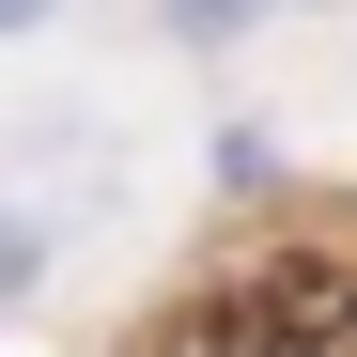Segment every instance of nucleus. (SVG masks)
<instances>
[{
  "instance_id": "obj_3",
  "label": "nucleus",
  "mask_w": 357,
  "mask_h": 357,
  "mask_svg": "<svg viewBox=\"0 0 357 357\" xmlns=\"http://www.w3.org/2000/svg\"><path fill=\"white\" fill-rule=\"evenodd\" d=\"M47 16H63V0H0V31H47Z\"/></svg>"
},
{
  "instance_id": "obj_2",
  "label": "nucleus",
  "mask_w": 357,
  "mask_h": 357,
  "mask_svg": "<svg viewBox=\"0 0 357 357\" xmlns=\"http://www.w3.org/2000/svg\"><path fill=\"white\" fill-rule=\"evenodd\" d=\"M264 16V0H171V31H187V47H218V31H249Z\"/></svg>"
},
{
  "instance_id": "obj_1",
  "label": "nucleus",
  "mask_w": 357,
  "mask_h": 357,
  "mask_svg": "<svg viewBox=\"0 0 357 357\" xmlns=\"http://www.w3.org/2000/svg\"><path fill=\"white\" fill-rule=\"evenodd\" d=\"M171 357H357V264L342 249H280L233 295H202L171 326Z\"/></svg>"
}]
</instances>
